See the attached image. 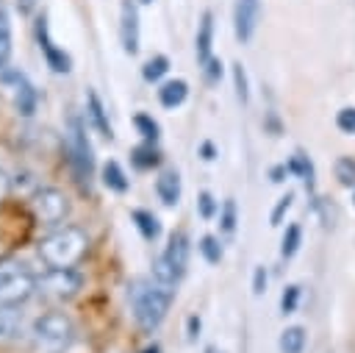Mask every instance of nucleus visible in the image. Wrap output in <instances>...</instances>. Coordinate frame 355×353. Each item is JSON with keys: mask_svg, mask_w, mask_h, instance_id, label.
<instances>
[{"mask_svg": "<svg viewBox=\"0 0 355 353\" xmlns=\"http://www.w3.org/2000/svg\"><path fill=\"white\" fill-rule=\"evenodd\" d=\"M130 309H133V317L136 322L144 328V331H153L155 325H161V320L166 317L169 311V303H172V289L169 286H161L155 281H133L130 284Z\"/></svg>", "mask_w": 355, "mask_h": 353, "instance_id": "nucleus-2", "label": "nucleus"}, {"mask_svg": "<svg viewBox=\"0 0 355 353\" xmlns=\"http://www.w3.org/2000/svg\"><path fill=\"white\" fill-rule=\"evenodd\" d=\"M133 222H136L139 233H141L147 242H153V239L161 236V222H158L155 214H150V211H144V208H136V211H133Z\"/></svg>", "mask_w": 355, "mask_h": 353, "instance_id": "nucleus-18", "label": "nucleus"}, {"mask_svg": "<svg viewBox=\"0 0 355 353\" xmlns=\"http://www.w3.org/2000/svg\"><path fill=\"white\" fill-rule=\"evenodd\" d=\"M36 289H39V278H33V272L25 264L14 258H0V303L3 306L25 303Z\"/></svg>", "mask_w": 355, "mask_h": 353, "instance_id": "nucleus-3", "label": "nucleus"}, {"mask_svg": "<svg viewBox=\"0 0 355 353\" xmlns=\"http://www.w3.org/2000/svg\"><path fill=\"white\" fill-rule=\"evenodd\" d=\"M336 178L341 186H355V158L352 156H341L336 161Z\"/></svg>", "mask_w": 355, "mask_h": 353, "instance_id": "nucleus-27", "label": "nucleus"}, {"mask_svg": "<svg viewBox=\"0 0 355 353\" xmlns=\"http://www.w3.org/2000/svg\"><path fill=\"white\" fill-rule=\"evenodd\" d=\"M8 189H11V178H8V172L0 167V200L8 195Z\"/></svg>", "mask_w": 355, "mask_h": 353, "instance_id": "nucleus-39", "label": "nucleus"}, {"mask_svg": "<svg viewBox=\"0 0 355 353\" xmlns=\"http://www.w3.org/2000/svg\"><path fill=\"white\" fill-rule=\"evenodd\" d=\"M202 69H205V78H208V81H219V78H222V61H219V58H211Z\"/></svg>", "mask_w": 355, "mask_h": 353, "instance_id": "nucleus-36", "label": "nucleus"}, {"mask_svg": "<svg viewBox=\"0 0 355 353\" xmlns=\"http://www.w3.org/2000/svg\"><path fill=\"white\" fill-rule=\"evenodd\" d=\"M297 303H300V286L297 284H288L283 289V295H280V311L283 314H291V311H297Z\"/></svg>", "mask_w": 355, "mask_h": 353, "instance_id": "nucleus-31", "label": "nucleus"}, {"mask_svg": "<svg viewBox=\"0 0 355 353\" xmlns=\"http://www.w3.org/2000/svg\"><path fill=\"white\" fill-rule=\"evenodd\" d=\"M3 83L11 89L17 114H22V117H33V111H36V106H39V95H36L33 83H31L22 72H17V69L3 72Z\"/></svg>", "mask_w": 355, "mask_h": 353, "instance_id": "nucleus-8", "label": "nucleus"}, {"mask_svg": "<svg viewBox=\"0 0 355 353\" xmlns=\"http://www.w3.org/2000/svg\"><path fill=\"white\" fill-rule=\"evenodd\" d=\"M22 325V314L17 311V306H3L0 303V336H14Z\"/></svg>", "mask_w": 355, "mask_h": 353, "instance_id": "nucleus-20", "label": "nucleus"}, {"mask_svg": "<svg viewBox=\"0 0 355 353\" xmlns=\"http://www.w3.org/2000/svg\"><path fill=\"white\" fill-rule=\"evenodd\" d=\"M144 353H158V345H150V347H144Z\"/></svg>", "mask_w": 355, "mask_h": 353, "instance_id": "nucleus-44", "label": "nucleus"}, {"mask_svg": "<svg viewBox=\"0 0 355 353\" xmlns=\"http://www.w3.org/2000/svg\"><path fill=\"white\" fill-rule=\"evenodd\" d=\"M36 44H39V50H42V56H44V61H47V67L53 72L67 75L72 69V58L61 47H55V42L50 39V28H47V19L44 17L36 19Z\"/></svg>", "mask_w": 355, "mask_h": 353, "instance_id": "nucleus-9", "label": "nucleus"}, {"mask_svg": "<svg viewBox=\"0 0 355 353\" xmlns=\"http://www.w3.org/2000/svg\"><path fill=\"white\" fill-rule=\"evenodd\" d=\"M233 86H236V97L241 100V103H247L250 100V83H247V72H244V67L236 61L233 64Z\"/></svg>", "mask_w": 355, "mask_h": 353, "instance_id": "nucleus-30", "label": "nucleus"}, {"mask_svg": "<svg viewBox=\"0 0 355 353\" xmlns=\"http://www.w3.org/2000/svg\"><path fill=\"white\" fill-rule=\"evenodd\" d=\"M75 325L64 311H47L33 320V342L44 350H61L72 342Z\"/></svg>", "mask_w": 355, "mask_h": 353, "instance_id": "nucleus-5", "label": "nucleus"}, {"mask_svg": "<svg viewBox=\"0 0 355 353\" xmlns=\"http://www.w3.org/2000/svg\"><path fill=\"white\" fill-rule=\"evenodd\" d=\"M305 347V331L300 325H291L280 334V353H302Z\"/></svg>", "mask_w": 355, "mask_h": 353, "instance_id": "nucleus-19", "label": "nucleus"}, {"mask_svg": "<svg viewBox=\"0 0 355 353\" xmlns=\"http://www.w3.org/2000/svg\"><path fill=\"white\" fill-rule=\"evenodd\" d=\"M153 281H155V284H161V286H169V289H172V284L178 281L175 270L169 267V261H166L164 256H158V258L153 261Z\"/></svg>", "mask_w": 355, "mask_h": 353, "instance_id": "nucleus-26", "label": "nucleus"}, {"mask_svg": "<svg viewBox=\"0 0 355 353\" xmlns=\"http://www.w3.org/2000/svg\"><path fill=\"white\" fill-rule=\"evenodd\" d=\"M155 192H158L164 206H178V200H180V175L175 170H164L155 181Z\"/></svg>", "mask_w": 355, "mask_h": 353, "instance_id": "nucleus-15", "label": "nucleus"}, {"mask_svg": "<svg viewBox=\"0 0 355 353\" xmlns=\"http://www.w3.org/2000/svg\"><path fill=\"white\" fill-rule=\"evenodd\" d=\"M119 42L128 56L139 53V8L133 0L119 3Z\"/></svg>", "mask_w": 355, "mask_h": 353, "instance_id": "nucleus-10", "label": "nucleus"}, {"mask_svg": "<svg viewBox=\"0 0 355 353\" xmlns=\"http://www.w3.org/2000/svg\"><path fill=\"white\" fill-rule=\"evenodd\" d=\"M8 58H11V22L0 3V67H6Z\"/></svg>", "mask_w": 355, "mask_h": 353, "instance_id": "nucleus-21", "label": "nucleus"}, {"mask_svg": "<svg viewBox=\"0 0 355 353\" xmlns=\"http://www.w3.org/2000/svg\"><path fill=\"white\" fill-rule=\"evenodd\" d=\"M258 17H261V0H236L233 8V28H236V39L239 42H250L255 28H258Z\"/></svg>", "mask_w": 355, "mask_h": 353, "instance_id": "nucleus-11", "label": "nucleus"}, {"mask_svg": "<svg viewBox=\"0 0 355 353\" xmlns=\"http://www.w3.org/2000/svg\"><path fill=\"white\" fill-rule=\"evenodd\" d=\"M166 72H169V58H166V56H153V58L141 67V75H144V81H150V83L161 81Z\"/></svg>", "mask_w": 355, "mask_h": 353, "instance_id": "nucleus-22", "label": "nucleus"}, {"mask_svg": "<svg viewBox=\"0 0 355 353\" xmlns=\"http://www.w3.org/2000/svg\"><path fill=\"white\" fill-rule=\"evenodd\" d=\"M133 125L139 128V133H141L147 142H155V139H158V131H161V128H158V122H155L150 114H136V117H133Z\"/></svg>", "mask_w": 355, "mask_h": 353, "instance_id": "nucleus-29", "label": "nucleus"}, {"mask_svg": "<svg viewBox=\"0 0 355 353\" xmlns=\"http://www.w3.org/2000/svg\"><path fill=\"white\" fill-rule=\"evenodd\" d=\"M200 334V317H189V339H197Z\"/></svg>", "mask_w": 355, "mask_h": 353, "instance_id": "nucleus-41", "label": "nucleus"}, {"mask_svg": "<svg viewBox=\"0 0 355 353\" xmlns=\"http://www.w3.org/2000/svg\"><path fill=\"white\" fill-rule=\"evenodd\" d=\"M164 258L169 261V267L175 270L178 278L186 272V267H189V239H186V233L178 231V233L169 236V245L164 250Z\"/></svg>", "mask_w": 355, "mask_h": 353, "instance_id": "nucleus-13", "label": "nucleus"}, {"mask_svg": "<svg viewBox=\"0 0 355 353\" xmlns=\"http://www.w3.org/2000/svg\"><path fill=\"white\" fill-rule=\"evenodd\" d=\"M31 211L42 225H58L69 214V197L55 186H39L31 197Z\"/></svg>", "mask_w": 355, "mask_h": 353, "instance_id": "nucleus-6", "label": "nucleus"}, {"mask_svg": "<svg viewBox=\"0 0 355 353\" xmlns=\"http://www.w3.org/2000/svg\"><path fill=\"white\" fill-rule=\"evenodd\" d=\"M202 158H208V161L214 158V145H211V142H205V145H202Z\"/></svg>", "mask_w": 355, "mask_h": 353, "instance_id": "nucleus-43", "label": "nucleus"}, {"mask_svg": "<svg viewBox=\"0 0 355 353\" xmlns=\"http://www.w3.org/2000/svg\"><path fill=\"white\" fill-rule=\"evenodd\" d=\"M211 44H214V14L205 11L197 28V39H194V50H197V61L205 67L214 56H211Z\"/></svg>", "mask_w": 355, "mask_h": 353, "instance_id": "nucleus-14", "label": "nucleus"}, {"mask_svg": "<svg viewBox=\"0 0 355 353\" xmlns=\"http://www.w3.org/2000/svg\"><path fill=\"white\" fill-rule=\"evenodd\" d=\"M236 200H225L222 203V214H219V222H222V231L225 233H230L233 228H236Z\"/></svg>", "mask_w": 355, "mask_h": 353, "instance_id": "nucleus-33", "label": "nucleus"}, {"mask_svg": "<svg viewBox=\"0 0 355 353\" xmlns=\"http://www.w3.org/2000/svg\"><path fill=\"white\" fill-rule=\"evenodd\" d=\"M139 3H153V0H139Z\"/></svg>", "mask_w": 355, "mask_h": 353, "instance_id": "nucleus-45", "label": "nucleus"}, {"mask_svg": "<svg viewBox=\"0 0 355 353\" xmlns=\"http://www.w3.org/2000/svg\"><path fill=\"white\" fill-rule=\"evenodd\" d=\"M286 172H288V167H275V170H272V181H275V183H277V181H283V175H286Z\"/></svg>", "mask_w": 355, "mask_h": 353, "instance_id": "nucleus-42", "label": "nucleus"}, {"mask_svg": "<svg viewBox=\"0 0 355 353\" xmlns=\"http://www.w3.org/2000/svg\"><path fill=\"white\" fill-rule=\"evenodd\" d=\"M83 286V275L75 267H61V270H47L39 278V289L53 297V300H69L78 295V289Z\"/></svg>", "mask_w": 355, "mask_h": 353, "instance_id": "nucleus-7", "label": "nucleus"}, {"mask_svg": "<svg viewBox=\"0 0 355 353\" xmlns=\"http://www.w3.org/2000/svg\"><path fill=\"white\" fill-rule=\"evenodd\" d=\"M130 158H133V164L139 167V170H150V167H155L158 161H161V153L153 147V142L150 145H141V147H136L133 153H130Z\"/></svg>", "mask_w": 355, "mask_h": 353, "instance_id": "nucleus-23", "label": "nucleus"}, {"mask_svg": "<svg viewBox=\"0 0 355 353\" xmlns=\"http://www.w3.org/2000/svg\"><path fill=\"white\" fill-rule=\"evenodd\" d=\"M336 125L341 133H355V106H347L336 114Z\"/></svg>", "mask_w": 355, "mask_h": 353, "instance_id": "nucleus-34", "label": "nucleus"}, {"mask_svg": "<svg viewBox=\"0 0 355 353\" xmlns=\"http://www.w3.org/2000/svg\"><path fill=\"white\" fill-rule=\"evenodd\" d=\"M89 250V236L78 225H64L39 242V258L50 270L75 267Z\"/></svg>", "mask_w": 355, "mask_h": 353, "instance_id": "nucleus-1", "label": "nucleus"}, {"mask_svg": "<svg viewBox=\"0 0 355 353\" xmlns=\"http://www.w3.org/2000/svg\"><path fill=\"white\" fill-rule=\"evenodd\" d=\"M36 6H39V0H17V11L22 17H31L36 11Z\"/></svg>", "mask_w": 355, "mask_h": 353, "instance_id": "nucleus-38", "label": "nucleus"}, {"mask_svg": "<svg viewBox=\"0 0 355 353\" xmlns=\"http://www.w3.org/2000/svg\"><path fill=\"white\" fill-rule=\"evenodd\" d=\"M291 203H294V195L286 192V195L275 203V208H272V214H269V222H272V225H280V222H283V214L291 208Z\"/></svg>", "mask_w": 355, "mask_h": 353, "instance_id": "nucleus-35", "label": "nucleus"}, {"mask_svg": "<svg viewBox=\"0 0 355 353\" xmlns=\"http://www.w3.org/2000/svg\"><path fill=\"white\" fill-rule=\"evenodd\" d=\"M67 161L69 170L75 175L78 183L89 186L92 175H94V156H92V145L86 136V128L80 122V117H69V128H67Z\"/></svg>", "mask_w": 355, "mask_h": 353, "instance_id": "nucleus-4", "label": "nucleus"}, {"mask_svg": "<svg viewBox=\"0 0 355 353\" xmlns=\"http://www.w3.org/2000/svg\"><path fill=\"white\" fill-rule=\"evenodd\" d=\"M197 211H200L202 220H211V217L219 211V203L214 200L211 192H200V197H197Z\"/></svg>", "mask_w": 355, "mask_h": 353, "instance_id": "nucleus-32", "label": "nucleus"}, {"mask_svg": "<svg viewBox=\"0 0 355 353\" xmlns=\"http://www.w3.org/2000/svg\"><path fill=\"white\" fill-rule=\"evenodd\" d=\"M200 253H202V258L208 264H219L222 261V245H219V239L216 236H202L200 239Z\"/></svg>", "mask_w": 355, "mask_h": 353, "instance_id": "nucleus-28", "label": "nucleus"}, {"mask_svg": "<svg viewBox=\"0 0 355 353\" xmlns=\"http://www.w3.org/2000/svg\"><path fill=\"white\" fill-rule=\"evenodd\" d=\"M103 183L111 189V192H128V186H130V181H128V175H125V170H122V164L119 161H105L103 164Z\"/></svg>", "mask_w": 355, "mask_h": 353, "instance_id": "nucleus-17", "label": "nucleus"}, {"mask_svg": "<svg viewBox=\"0 0 355 353\" xmlns=\"http://www.w3.org/2000/svg\"><path fill=\"white\" fill-rule=\"evenodd\" d=\"M186 95H189V83H186L183 78L166 81V83H161V89H158V100H161L164 108H175V106H180V103L186 100Z\"/></svg>", "mask_w": 355, "mask_h": 353, "instance_id": "nucleus-16", "label": "nucleus"}, {"mask_svg": "<svg viewBox=\"0 0 355 353\" xmlns=\"http://www.w3.org/2000/svg\"><path fill=\"white\" fill-rule=\"evenodd\" d=\"M286 167H288V172H294L297 178H302L308 186L313 183V164L308 161V156H302V153H294V156L288 158V164H286Z\"/></svg>", "mask_w": 355, "mask_h": 353, "instance_id": "nucleus-24", "label": "nucleus"}, {"mask_svg": "<svg viewBox=\"0 0 355 353\" xmlns=\"http://www.w3.org/2000/svg\"><path fill=\"white\" fill-rule=\"evenodd\" d=\"M86 117L92 120L94 131H97L103 139H108V142L114 139V128H111V122H108V111H105V106H103V100L97 97L94 89L86 92Z\"/></svg>", "mask_w": 355, "mask_h": 353, "instance_id": "nucleus-12", "label": "nucleus"}, {"mask_svg": "<svg viewBox=\"0 0 355 353\" xmlns=\"http://www.w3.org/2000/svg\"><path fill=\"white\" fill-rule=\"evenodd\" d=\"M300 242H302V228L297 222H291L283 233V245H280V256L283 258H291L297 250H300Z\"/></svg>", "mask_w": 355, "mask_h": 353, "instance_id": "nucleus-25", "label": "nucleus"}, {"mask_svg": "<svg viewBox=\"0 0 355 353\" xmlns=\"http://www.w3.org/2000/svg\"><path fill=\"white\" fill-rule=\"evenodd\" d=\"M266 128H269V131L277 136V133H280V120H277L275 114H266Z\"/></svg>", "mask_w": 355, "mask_h": 353, "instance_id": "nucleus-40", "label": "nucleus"}, {"mask_svg": "<svg viewBox=\"0 0 355 353\" xmlns=\"http://www.w3.org/2000/svg\"><path fill=\"white\" fill-rule=\"evenodd\" d=\"M263 289H266V270L263 267H255V272H252V292L261 295Z\"/></svg>", "mask_w": 355, "mask_h": 353, "instance_id": "nucleus-37", "label": "nucleus"}]
</instances>
